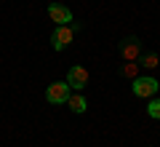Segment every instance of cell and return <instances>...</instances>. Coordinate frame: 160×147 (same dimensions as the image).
<instances>
[{"mask_svg":"<svg viewBox=\"0 0 160 147\" xmlns=\"http://www.w3.org/2000/svg\"><path fill=\"white\" fill-rule=\"evenodd\" d=\"M142 40L136 38V35H128V38H123L120 40V45H118V54L123 56V62H136L139 56H142Z\"/></svg>","mask_w":160,"mask_h":147,"instance_id":"cell-1","label":"cell"},{"mask_svg":"<svg viewBox=\"0 0 160 147\" xmlns=\"http://www.w3.org/2000/svg\"><path fill=\"white\" fill-rule=\"evenodd\" d=\"M158 88H160V83L155 78H149V75H139V78H133V86H131L133 96H139V99H149V96H155Z\"/></svg>","mask_w":160,"mask_h":147,"instance_id":"cell-2","label":"cell"},{"mask_svg":"<svg viewBox=\"0 0 160 147\" xmlns=\"http://www.w3.org/2000/svg\"><path fill=\"white\" fill-rule=\"evenodd\" d=\"M46 99L51 104H67V99H69V86H67V80H56V83H51L46 88Z\"/></svg>","mask_w":160,"mask_h":147,"instance_id":"cell-3","label":"cell"},{"mask_svg":"<svg viewBox=\"0 0 160 147\" xmlns=\"http://www.w3.org/2000/svg\"><path fill=\"white\" fill-rule=\"evenodd\" d=\"M69 43H72V27L69 24H56L51 32V45L56 51H64Z\"/></svg>","mask_w":160,"mask_h":147,"instance_id":"cell-4","label":"cell"},{"mask_svg":"<svg viewBox=\"0 0 160 147\" xmlns=\"http://www.w3.org/2000/svg\"><path fill=\"white\" fill-rule=\"evenodd\" d=\"M67 86L75 91H83L88 86V70L86 67H80V64H75V67H69L67 72Z\"/></svg>","mask_w":160,"mask_h":147,"instance_id":"cell-5","label":"cell"},{"mask_svg":"<svg viewBox=\"0 0 160 147\" xmlns=\"http://www.w3.org/2000/svg\"><path fill=\"white\" fill-rule=\"evenodd\" d=\"M48 16L56 24H69L72 22V11H69L67 6H62V3H51V6H48Z\"/></svg>","mask_w":160,"mask_h":147,"instance_id":"cell-6","label":"cell"},{"mask_svg":"<svg viewBox=\"0 0 160 147\" xmlns=\"http://www.w3.org/2000/svg\"><path fill=\"white\" fill-rule=\"evenodd\" d=\"M67 104H69V110L78 113V115H83V113H86V107H88V102H86V96H83V94H69Z\"/></svg>","mask_w":160,"mask_h":147,"instance_id":"cell-7","label":"cell"},{"mask_svg":"<svg viewBox=\"0 0 160 147\" xmlns=\"http://www.w3.org/2000/svg\"><path fill=\"white\" fill-rule=\"evenodd\" d=\"M136 62H139V67L155 70V67H158V64H160V56H158V54H144V51H142V56H139Z\"/></svg>","mask_w":160,"mask_h":147,"instance_id":"cell-8","label":"cell"},{"mask_svg":"<svg viewBox=\"0 0 160 147\" xmlns=\"http://www.w3.org/2000/svg\"><path fill=\"white\" fill-rule=\"evenodd\" d=\"M120 75H123V78H128V80L139 78V62H126L123 67H120Z\"/></svg>","mask_w":160,"mask_h":147,"instance_id":"cell-9","label":"cell"},{"mask_svg":"<svg viewBox=\"0 0 160 147\" xmlns=\"http://www.w3.org/2000/svg\"><path fill=\"white\" fill-rule=\"evenodd\" d=\"M147 115L155 120H160V99H152V102L147 104Z\"/></svg>","mask_w":160,"mask_h":147,"instance_id":"cell-10","label":"cell"},{"mask_svg":"<svg viewBox=\"0 0 160 147\" xmlns=\"http://www.w3.org/2000/svg\"><path fill=\"white\" fill-rule=\"evenodd\" d=\"M147 147H152V144H147Z\"/></svg>","mask_w":160,"mask_h":147,"instance_id":"cell-11","label":"cell"}]
</instances>
